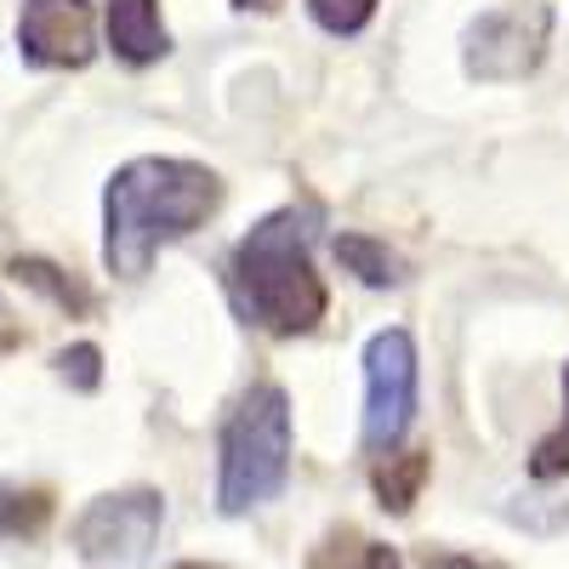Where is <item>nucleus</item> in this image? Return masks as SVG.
<instances>
[{
    "mask_svg": "<svg viewBox=\"0 0 569 569\" xmlns=\"http://www.w3.org/2000/svg\"><path fill=\"white\" fill-rule=\"evenodd\" d=\"M222 211V177L200 160L142 154L126 160L103 188V262L120 279H142L149 262L206 228Z\"/></svg>",
    "mask_w": 569,
    "mask_h": 569,
    "instance_id": "obj_1",
    "label": "nucleus"
},
{
    "mask_svg": "<svg viewBox=\"0 0 569 569\" xmlns=\"http://www.w3.org/2000/svg\"><path fill=\"white\" fill-rule=\"evenodd\" d=\"M313 222L319 217L308 206H279L228 257L233 302L268 337H308L330 308L313 268Z\"/></svg>",
    "mask_w": 569,
    "mask_h": 569,
    "instance_id": "obj_2",
    "label": "nucleus"
},
{
    "mask_svg": "<svg viewBox=\"0 0 569 569\" xmlns=\"http://www.w3.org/2000/svg\"><path fill=\"white\" fill-rule=\"evenodd\" d=\"M291 485V399L279 382H257L228 410L217 439V512L246 518Z\"/></svg>",
    "mask_w": 569,
    "mask_h": 569,
    "instance_id": "obj_3",
    "label": "nucleus"
},
{
    "mask_svg": "<svg viewBox=\"0 0 569 569\" xmlns=\"http://www.w3.org/2000/svg\"><path fill=\"white\" fill-rule=\"evenodd\" d=\"M160 525H166V496L149 485H131L91 496L69 530V547L80 569H149Z\"/></svg>",
    "mask_w": 569,
    "mask_h": 569,
    "instance_id": "obj_4",
    "label": "nucleus"
},
{
    "mask_svg": "<svg viewBox=\"0 0 569 569\" xmlns=\"http://www.w3.org/2000/svg\"><path fill=\"white\" fill-rule=\"evenodd\" d=\"M552 46V7L547 0H501L479 12L461 34V69L479 86H512L530 80L547 63Z\"/></svg>",
    "mask_w": 569,
    "mask_h": 569,
    "instance_id": "obj_5",
    "label": "nucleus"
},
{
    "mask_svg": "<svg viewBox=\"0 0 569 569\" xmlns=\"http://www.w3.org/2000/svg\"><path fill=\"white\" fill-rule=\"evenodd\" d=\"M416 399H421V359L410 330L388 325L365 342V421H359V439L365 450H393L405 445L410 421H416Z\"/></svg>",
    "mask_w": 569,
    "mask_h": 569,
    "instance_id": "obj_6",
    "label": "nucleus"
},
{
    "mask_svg": "<svg viewBox=\"0 0 569 569\" xmlns=\"http://www.w3.org/2000/svg\"><path fill=\"white\" fill-rule=\"evenodd\" d=\"M18 52L34 69H86L98 52V18L86 0H23Z\"/></svg>",
    "mask_w": 569,
    "mask_h": 569,
    "instance_id": "obj_7",
    "label": "nucleus"
},
{
    "mask_svg": "<svg viewBox=\"0 0 569 569\" xmlns=\"http://www.w3.org/2000/svg\"><path fill=\"white\" fill-rule=\"evenodd\" d=\"M109 46H114V58L131 63V69H149L171 52V34L160 23V0H109Z\"/></svg>",
    "mask_w": 569,
    "mask_h": 569,
    "instance_id": "obj_8",
    "label": "nucleus"
},
{
    "mask_svg": "<svg viewBox=\"0 0 569 569\" xmlns=\"http://www.w3.org/2000/svg\"><path fill=\"white\" fill-rule=\"evenodd\" d=\"M427 479H433V450H399V445L382 450V456H376V467H370L376 507L393 512V518H405V512L421 501Z\"/></svg>",
    "mask_w": 569,
    "mask_h": 569,
    "instance_id": "obj_9",
    "label": "nucleus"
},
{
    "mask_svg": "<svg viewBox=\"0 0 569 569\" xmlns=\"http://www.w3.org/2000/svg\"><path fill=\"white\" fill-rule=\"evenodd\" d=\"M52 525V490L46 485H0V541H23Z\"/></svg>",
    "mask_w": 569,
    "mask_h": 569,
    "instance_id": "obj_10",
    "label": "nucleus"
},
{
    "mask_svg": "<svg viewBox=\"0 0 569 569\" xmlns=\"http://www.w3.org/2000/svg\"><path fill=\"white\" fill-rule=\"evenodd\" d=\"M337 262L370 284V291H388V284H399V257L382 246V240H370V233H337Z\"/></svg>",
    "mask_w": 569,
    "mask_h": 569,
    "instance_id": "obj_11",
    "label": "nucleus"
},
{
    "mask_svg": "<svg viewBox=\"0 0 569 569\" xmlns=\"http://www.w3.org/2000/svg\"><path fill=\"white\" fill-rule=\"evenodd\" d=\"M313 569H405V558L388 541H365L353 530H337V536L319 547Z\"/></svg>",
    "mask_w": 569,
    "mask_h": 569,
    "instance_id": "obj_12",
    "label": "nucleus"
},
{
    "mask_svg": "<svg viewBox=\"0 0 569 569\" xmlns=\"http://www.w3.org/2000/svg\"><path fill=\"white\" fill-rule=\"evenodd\" d=\"M530 479L552 485V479H569V365H563V416L558 427L530 450Z\"/></svg>",
    "mask_w": 569,
    "mask_h": 569,
    "instance_id": "obj_13",
    "label": "nucleus"
},
{
    "mask_svg": "<svg viewBox=\"0 0 569 569\" xmlns=\"http://www.w3.org/2000/svg\"><path fill=\"white\" fill-rule=\"evenodd\" d=\"M308 18L325 29V34H365V23L376 18V0H308Z\"/></svg>",
    "mask_w": 569,
    "mask_h": 569,
    "instance_id": "obj_14",
    "label": "nucleus"
},
{
    "mask_svg": "<svg viewBox=\"0 0 569 569\" xmlns=\"http://www.w3.org/2000/svg\"><path fill=\"white\" fill-rule=\"evenodd\" d=\"M12 273H18L23 284H34V291H46L58 308H86V291H74V284H69L52 262H40V257H18V262H12Z\"/></svg>",
    "mask_w": 569,
    "mask_h": 569,
    "instance_id": "obj_15",
    "label": "nucleus"
},
{
    "mask_svg": "<svg viewBox=\"0 0 569 569\" xmlns=\"http://www.w3.org/2000/svg\"><path fill=\"white\" fill-rule=\"evenodd\" d=\"M58 376H63V382H74L80 393H91V388L103 382V353L91 348V342H74V348L58 353Z\"/></svg>",
    "mask_w": 569,
    "mask_h": 569,
    "instance_id": "obj_16",
    "label": "nucleus"
},
{
    "mask_svg": "<svg viewBox=\"0 0 569 569\" xmlns=\"http://www.w3.org/2000/svg\"><path fill=\"white\" fill-rule=\"evenodd\" d=\"M427 569H496V563H479V558H427Z\"/></svg>",
    "mask_w": 569,
    "mask_h": 569,
    "instance_id": "obj_17",
    "label": "nucleus"
},
{
    "mask_svg": "<svg viewBox=\"0 0 569 569\" xmlns=\"http://www.w3.org/2000/svg\"><path fill=\"white\" fill-rule=\"evenodd\" d=\"M233 7H240V12H279L284 0H233Z\"/></svg>",
    "mask_w": 569,
    "mask_h": 569,
    "instance_id": "obj_18",
    "label": "nucleus"
},
{
    "mask_svg": "<svg viewBox=\"0 0 569 569\" xmlns=\"http://www.w3.org/2000/svg\"><path fill=\"white\" fill-rule=\"evenodd\" d=\"M177 569H217V563H177Z\"/></svg>",
    "mask_w": 569,
    "mask_h": 569,
    "instance_id": "obj_19",
    "label": "nucleus"
}]
</instances>
